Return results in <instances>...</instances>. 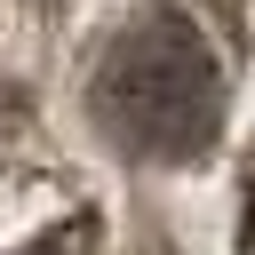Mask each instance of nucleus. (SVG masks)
<instances>
[{
	"mask_svg": "<svg viewBox=\"0 0 255 255\" xmlns=\"http://www.w3.org/2000/svg\"><path fill=\"white\" fill-rule=\"evenodd\" d=\"M96 128L128 159H199L223 128V56L183 8H151L128 32H112L96 80H88Z\"/></svg>",
	"mask_w": 255,
	"mask_h": 255,
	"instance_id": "nucleus-1",
	"label": "nucleus"
},
{
	"mask_svg": "<svg viewBox=\"0 0 255 255\" xmlns=\"http://www.w3.org/2000/svg\"><path fill=\"white\" fill-rule=\"evenodd\" d=\"M24 255H96V223H64V231H48V239H32Z\"/></svg>",
	"mask_w": 255,
	"mask_h": 255,
	"instance_id": "nucleus-2",
	"label": "nucleus"
},
{
	"mask_svg": "<svg viewBox=\"0 0 255 255\" xmlns=\"http://www.w3.org/2000/svg\"><path fill=\"white\" fill-rule=\"evenodd\" d=\"M239 247L255 255V183H247V215H239Z\"/></svg>",
	"mask_w": 255,
	"mask_h": 255,
	"instance_id": "nucleus-3",
	"label": "nucleus"
}]
</instances>
